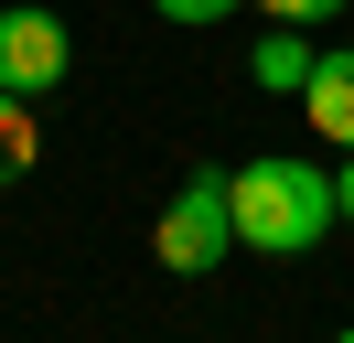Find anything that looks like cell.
<instances>
[{
  "label": "cell",
  "instance_id": "10",
  "mask_svg": "<svg viewBox=\"0 0 354 343\" xmlns=\"http://www.w3.org/2000/svg\"><path fill=\"white\" fill-rule=\"evenodd\" d=\"M333 343H354V333H333Z\"/></svg>",
  "mask_w": 354,
  "mask_h": 343
},
{
  "label": "cell",
  "instance_id": "8",
  "mask_svg": "<svg viewBox=\"0 0 354 343\" xmlns=\"http://www.w3.org/2000/svg\"><path fill=\"white\" fill-rule=\"evenodd\" d=\"M247 11H268V21H322V11H344V0H247Z\"/></svg>",
  "mask_w": 354,
  "mask_h": 343
},
{
  "label": "cell",
  "instance_id": "7",
  "mask_svg": "<svg viewBox=\"0 0 354 343\" xmlns=\"http://www.w3.org/2000/svg\"><path fill=\"white\" fill-rule=\"evenodd\" d=\"M161 21H183V33H204V21H225V11H247V0H151Z\"/></svg>",
  "mask_w": 354,
  "mask_h": 343
},
{
  "label": "cell",
  "instance_id": "1",
  "mask_svg": "<svg viewBox=\"0 0 354 343\" xmlns=\"http://www.w3.org/2000/svg\"><path fill=\"white\" fill-rule=\"evenodd\" d=\"M225 204H236V247H258V257H311L333 236V214H344L333 204V172L290 161V150L225 172Z\"/></svg>",
  "mask_w": 354,
  "mask_h": 343
},
{
  "label": "cell",
  "instance_id": "4",
  "mask_svg": "<svg viewBox=\"0 0 354 343\" xmlns=\"http://www.w3.org/2000/svg\"><path fill=\"white\" fill-rule=\"evenodd\" d=\"M311 64H322V54L301 43V21H268V33L247 43V75H258L268 97H301V86H311Z\"/></svg>",
  "mask_w": 354,
  "mask_h": 343
},
{
  "label": "cell",
  "instance_id": "2",
  "mask_svg": "<svg viewBox=\"0 0 354 343\" xmlns=\"http://www.w3.org/2000/svg\"><path fill=\"white\" fill-rule=\"evenodd\" d=\"M225 247H236V204H225V172L215 161H194L172 183V204H161V225H151V257L172 279H204V268H225Z\"/></svg>",
  "mask_w": 354,
  "mask_h": 343
},
{
  "label": "cell",
  "instance_id": "5",
  "mask_svg": "<svg viewBox=\"0 0 354 343\" xmlns=\"http://www.w3.org/2000/svg\"><path fill=\"white\" fill-rule=\"evenodd\" d=\"M301 107H311V129H322L333 150H354V54H322V64H311Z\"/></svg>",
  "mask_w": 354,
  "mask_h": 343
},
{
  "label": "cell",
  "instance_id": "9",
  "mask_svg": "<svg viewBox=\"0 0 354 343\" xmlns=\"http://www.w3.org/2000/svg\"><path fill=\"white\" fill-rule=\"evenodd\" d=\"M333 204H344V214H354V150H344V172H333Z\"/></svg>",
  "mask_w": 354,
  "mask_h": 343
},
{
  "label": "cell",
  "instance_id": "6",
  "mask_svg": "<svg viewBox=\"0 0 354 343\" xmlns=\"http://www.w3.org/2000/svg\"><path fill=\"white\" fill-rule=\"evenodd\" d=\"M44 161V129H32V97H0V183H22Z\"/></svg>",
  "mask_w": 354,
  "mask_h": 343
},
{
  "label": "cell",
  "instance_id": "3",
  "mask_svg": "<svg viewBox=\"0 0 354 343\" xmlns=\"http://www.w3.org/2000/svg\"><path fill=\"white\" fill-rule=\"evenodd\" d=\"M65 64H75V33H65V11H0V97H44V86H65Z\"/></svg>",
  "mask_w": 354,
  "mask_h": 343
}]
</instances>
